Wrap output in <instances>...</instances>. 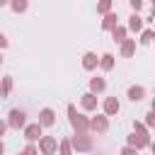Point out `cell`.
I'll return each instance as SVG.
<instances>
[{
  "label": "cell",
  "instance_id": "6da1fadb",
  "mask_svg": "<svg viewBox=\"0 0 155 155\" xmlns=\"http://www.w3.org/2000/svg\"><path fill=\"white\" fill-rule=\"evenodd\" d=\"M128 145L136 148V150H143L145 145H150V138H148V128H145V124L133 121V133L128 136Z\"/></svg>",
  "mask_w": 155,
  "mask_h": 155
},
{
  "label": "cell",
  "instance_id": "7a4b0ae2",
  "mask_svg": "<svg viewBox=\"0 0 155 155\" xmlns=\"http://www.w3.org/2000/svg\"><path fill=\"white\" fill-rule=\"evenodd\" d=\"M68 121H70V126L75 128V133H87V131H90V119L82 116V114H78L75 104H68Z\"/></svg>",
  "mask_w": 155,
  "mask_h": 155
},
{
  "label": "cell",
  "instance_id": "3957f363",
  "mask_svg": "<svg viewBox=\"0 0 155 155\" xmlns=\"http://www.w3.org/2000/svg\"><path fill=\"white\" fill-rule=\"evenodd\" d=\"M7 126L12 131H19V128H27V114L22 109H12L7 114Z\"/></svg>",
  "mask_w": 155,
  "mask_h": 155
},
{
  "label": "cell",
  "instance_id": "277c9868",
  "mask_svg": "<svg viewBox=\"0 0 155 155\" xmlns=\"http://www.w3.org/2000/svg\"><path fill=\"white\" fill-rule=\"evenodd\" d=\"M70 143H73V148H75L78 153H90V150H92V138H90L87 133H75V136L70 138Z\"/></svg>",
  "mask_w": 155,
  "mask_h": 155
},
{
  "label": "cell",
  "instance_id": "5b68a950",
  "mask_svg": "<svg viewBox=\"0 0 155 155\" xmlns=\"http://www.w3.org/2000/svg\"><path fill=\"white\" fill-rule=\"evenodd\" d=\"M56 150H58V138L56 136H44L39 140V153L41 155H53Z\"/></svg>",
  "mask_w": 155,
  "mask_h": 155
},
{
  "label": "cell",
  "instance_id": "8992f818",
  "mask_svg": "<svg viewBox=\"0 0 155 155\" xmlns=\"http://www.w3.org/2000/svg\"><path fill=\"white\" fill-rule=\"evenodd\" d=\"M24 138L29 140V143H34V140H41L44 138V126L36 121V124H29L27 128H24Z\"/></svg>",
  "mask_w": 155,
  "mask_h": 155
},
{
  "label": "cell",
  "instance_id": "52a82bcc",
  "mask_svg": "<svg viewBox=\"0 0 155 155\" xmlns=\"http://www.w3.org/2000/svg\"><path fill=\"white\" fill-rule=\"evenodd\" d=\"M90 131H94V133H107V131H109V119H107V116H92V119H90Z\"/></svg>",
  "mask_w": 155,
  "mask_h": 155
},
{
  "label": "cell",
  "instance_id": "ba28073f",
  "mask_svg": "<svg viewBox=\"0 0 155 155\" xmlns=\"http://www.w3.org/2000/svg\"><path fill=\"white\" fill-rule=\"evenodd\" d=\"M119 109H121V104H119L116 97H107L104 99V116H116Z\"/></svg>",
  "mask_w": 155,
  "mask_h": 155
},
{
  "label": "cell",
  "instance_id": "9c48e42d",
  "mask_svg": "<svg viewBox=\"0 0 155 155\" xmlns=\"http://www.w3.org/2000/svg\"><path fill=\"white\" fill-rule=\"evenodd\" d=\"M39 124H41V126H53V124H56V114H53V109H48V107L41 109V111H39Z\"/></svg>",
  "mask_w": 155,
  "mask_h": 155
},
{
  "label": "cell",
  "instance_id": "30bf717a",
  "mask_svg": "<svg viewBox=\"0 0 155 155\" xmlns=\"http://www.w3.org/2000/svg\"><path fill=\"white\" fill-rule=\"evenodd\" d=\"M80 104H82L85 111H94V109H97V97H94L92 92H85L82 99H80Z\"/></svg>",
  "mask_w": 155,
  "mask_h": 155
},
{
  "label": "cell",
  "instance_id": "8fae6325",
  "mask_svg": "<svg viewBox=\"0 0 155 155\" xmlns=\"http://www.w3.org/2000/svg\"><path fill=\"white\" fill-rule=\"evenodd\" d=\"M97 65H99V58H97L94 53H90V51H87V53L82 56V68H85V70H94Z\"/></svg>",
  "mask_w": 155,
  "mask_h": 155
},
{
  "label": "cell",
  "instance_id": "7c38bea8",
  "mask_svg": "<svg viewBox=\"0 0 155 155\" xmlns=\"http://www.w3.org/2000/svg\"><path fill=\"white\" fill-rule=\"evenodd\" d=\"M145 97V87L143 85H133V87H128V99L131 102H140Z\"/></svg>",
  "mask_w": 155,
  "mask_h": 155
},
{
  "label": "cell",
  "instance_id": "4fadbf2b",
  "mask_svg": "<svg viewBox=\"0 0 155 155\" xmlns=\"http://www.w3.org/2000/svg\"><path fill=\"white\" fill-rule=\"evenodd\" d=\"M116 27H119V17H116L114 12L102 19V29H104V31H111V29H116Z\"/></svg>",
  "mask_w": 155,
  "mask_h": 155
},
{
  "label": "cell",
  "instance_id": "5bb4252c",
  "mask_svg": "<svg viewBox=\"0 0 155 155\" xmlns=\"http://www.w3.org/2000/svg\"><path fill=\"white\" fill-rule=\"evenodd\" d=\"M136 53V39H126L124 44H121V56L124 58H131Z\"/></svg>",
  "mask_w": 155,
  "mask_h": 155
},
{
  "label": "cell",
  "instance_id": "9a60e30c",
  "mask_svg": "<svg viewBox=\"0 0 155 155\" xmlns=\"http://www.w3.org/2000/svg\"><path fill=\"white\" fill-rule=\"evenodd\" d=\"M107 90V82H104V78H92L90 80V92L92 94H97V92H104Z\"/></svg>",
  "mask_w": 155,
  "mask_h": 155
},
{
  "label": "cell",
  "instance_id": "2e32d148",
  "mask_svg": "<svg viewBox=\"0 0 155 155\" xmlns=\"http://www.w3.org/2000/svg\"><path fill=\"white\" fill-rule=\"evenodd\" d=\"M58 153H61V155H73V143H70V138H61V140H58Z\"/></svg>",
  "mask_w": 155,
  "mask_h": 155
},
{
  "label": "cell",
  "instance_id": "e0dca14e",
  "mask_svg": "<svg viewBox=\"0 0 155 155\" xmlns=\"http://www.w3.org/2000/svg\"><path fill=\"white\" fill-rule=\"evenodd\" d=\"M126 31H128V29H126V27H121V24H119L116 29H111L114 41H116V44H124V41H126Z\"/></svg>",
  "mask_w": 155,
  "mask_h": 155
},
{
  "label": "cell",
  "instance_id": "ac0fdd59",
  "mask_svg": "<svg viewBox=\"0 0 155 155\" xmlns=\"http://www.w3.org/2000/svg\"><path fill=\"white\" fill-rule=\"evenodd\" d=\"M128 29H131V31H140V29H143V19H140L138 15H131V17H128Z\"/></svg>",
  "mask_w": 155,
  "mask_h": 155
},
{
  "label": "cell",
  "instance_id": "d6986e66",
  "mask_svg": "<svg viewBox=\"0 0 155 155\" xmlns=\"http://www.w3.org/2000/svg\"><path fill=\"white\" fill-rule=\"evenodd\" d=\"M99 68H102V70H111V68H114V56H111V53H104V56L99 58Z\"/></svg>",
  "mask_w": 155,
  "mask_h": 155
},
{
  "label": "cell",
  "instance_id": "ffe728a7",
  "mask_svg": "<svg viewBox=\"0 0 155 155\" xmlns=\"http://www.w3.org/2000/svg\"><path fill=\"white\" fill-rule=\"evenodd\" d=\"M10 90H12V78L7 75V78H2V82H0V97L5 99V97L10 94Z\"/></svg>",
  "mask_w": 155,
  "mask_h": 155
},
{
  "label": "cell",
  "instance_id": "44dd1931",
  "mask_svg": "<svg viewBox=\"0 0 155 155\" xmlns=\"http://www.w3.org/2000/svg\"><path fill=\"white\" fill-rule=\"evenodd\" d=\"M10 7H12V12H17V15H19V12H27L29 2H27V0H12V2H10Z\"/></svg>",
  "mask_w": 155,
  "mask_h": 155
},
{
  "label": "cell",
  "instance_id": "7402d4cb",
  "mask_svg": "<svg viewBox=\"0 0 155 155\" xmlns=\"http://www.w3.org/2000/svg\"><path fill=\"white\" fill-rule=\"evenodd\" d=\"M153 39H155V31H153V29H145V31L140 34V39H138V41H140L143 46H148V44H153Z\"/></svg>",
  "mask_w": 155,
  "mask_h": 155
},
{
  "label": "cell",
  "instance_id": "603a6c76",
  "mask_svg": "<svg viewBox=\"0 0 155 155\" xmlns=\"http://www.w3.org/2000/svg\"><path fill=\"white\" fill-rule=\"evenodd\" d=\"M97 12H99V15H104V17H107V15H111V2H109V0H102V2L97 5Z\"/></svg>",
  "mask_w": 155,
  "mask_h": 155
},
{
  "label": "cell",
  "instance_id": "cb8c5ba5",
  "mask_svg": "<svg viewBox=\"0 0 155 155\" xmlns=\"http://www.w3.org/2000/svg\"><path fill=\"white\" fill-rule=\"evenodd\" d=\"M145 126H148V128H155V111H153V109L145 114Z\"/></svg>",
  "mask_w": 155,
  "mask_h": 155
},
{
  "label": "cell",
  "instance_id": "d4e9b609",
  "mask_svg": "<svg viewBox=\"0 0 155 155\" xmlns=\"http://www.w3.org/2000/svg\"><path fill=\"white\" fill-rule=\"evenodd\" d=\"M128 5H131V10H133V15H138V10H143V2H140V0H131Z\"/></svg>",
  "mask_w": 155,
  "mask_h": 155
},
{
  "label": "cell",
  "instance_id": "484cf974",
  "mask_svg": "<svg viewBox=\"0 0 155 155\" xmlns=\"http://www.w3.org/2000/svg\"><path fill=\"white\" fill-rule=\"evenodd\" d=\"M121 155H138V150L131 148V145H124V148H121Z\"/></svg>",
  "mask_w": 155,
  "mask_h": 155
},
{
  "label": "cell",
  "instance_id": "4316f807",
  "mask_svg": "<svg viewBox=\"0 0 155 155\" xmlns=\"http://www.w3.org/2000/svg\"><path fill=\"white\" fill-rule=\"evenodd\" d=\"M0 48H7V36L0 31Z\"/></svg>",
  "mask_w": 155,
  "mask_h": 155
},
{
  "label": "cell",
  "instance_id": "83f0119b",
  "mask_svg": "<svg viewBox=\"0 0 155 155\" xmlns=\"http://www.w3.org/2000/svg\"><path fill=\"white\" fill-rule=\"evenodd\" d=\"M10 126H7V121H0V136H5V131H7Z\"/></svg>",
  "mask_w": 155,
  "mask_h": 155
},
{
  "label": "cell",
  "instance_id": "f1b7e54d",
  "mask_svg": "<svg viewBox=\"0 0 155 155\" xmlns=\"http://www.w3.org/2000/svg\"><path fill=\"white\" fill-rule=\"evenodd\" d=\"M5 153V143H2V138H0V155Z\"/></svg>",
  "mask_w": 155,
  "mask_h": 155
},
{
  "label": "cell",
  "instance_id": "f546056e",
  "mask_svg": "<svg viewBox=\"0 0 155 155\" xmlns=\"http://www.w3.org/2000/svg\"><path fill=\"white\" fill-rule=\"evenodd\" d=\"M150 22H155V5H153V15H150Z\"/></svg>",
  "mask_w": 155,
  "mask_h": 155
},
{
  "label": "cell",
  "instance_id": "4dcf8cb0",
  "mask_svg": "<svg viewBox=\"0 0 155 155\" xmlns=\"http://www.w3.org/2000/svg\"><path fill=\"white\" fill-rule=\"evenodd\" d=\"M150 150H153V155H155V140H153V143H150Z\"/></svg>",
  "mask_w": 155,
  "mask_h": 155
},
{
  "label": "cell",
  "instance_id": "1f68e13d",
  "mask_svg": "<svg viewBox=\"0 0 155 155\" xmlns=\"http://www.w3.org/2000/svg\"><path fill=\"white\" fill-rule=\"evenodd\" d=\"M153 111H155V97H153Z\"/></svg>",
  "mask_w": 155,
  "mask_h": 155
},
{
  "label": "cell",
  "instance_id": "d6a6232c",
  "mask_svg": "<svg viewBox=\"0 0 155 155\" xmlns=\"http://www.w3.org/2000/svg\"><path fill=\"white\" fill-rule=\"evenodd\" d=\"M0 65H2V53H0Z\"/></svg>",
  "mask_w": 155,
  "mask_h": 155
}]
</instances>
